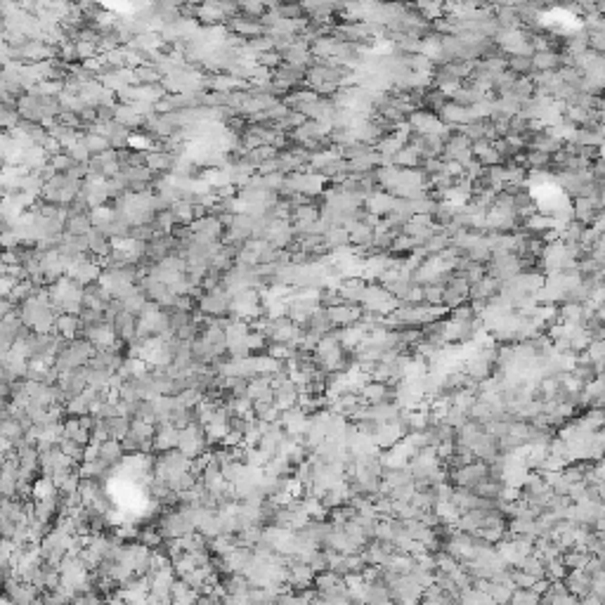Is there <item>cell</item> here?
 <instances>
[{"mask_svg":"<svg viewBox=\"0 0 605 605\" xmlns=\"http://www.w3.org/2000/svg\"><path fill=\"white\" fill-rule=\"evenodd\" d=\"M232 294L225 289V286H218L215 291H208L199 298L196 308H199L201 315H206L208 320H222L225 315L232 312Z\"/></svg>","mask_w":605,"mask_h":605,"instance_id":"6da1fadb","label":"cell"},{"mask_svg":"<svg viewBox=\"0 0 605 605\" xmlns=\"http://www.w3.org/2000/svg\"><path fill=\"white\" fill-rule=\"evenodd\" d=\"M177 449L189 458H199L201 454H206L208 440H206V430H203V426L194 421L189 428L180 430V444H177Z\"/></svg>","mask_w":605,"mask_h":605,"instance_id":"7a4b0ae2","label":"cell"},{"mask_svg":"<svg viewBox=\"0 0 605 605\" xmlns=\"http://www.w3.org/2000/svg\"><path fill=\"white\" fill-rule=\"evenodd\" d=\"M256 558H258L256 549H251V546H239V549H234L227 558H222V570H225L227 575L246 577L248 572H251L253 563H256Z\"/></svg>","mask_w":605,"mask_h":605,"instance_id":"3957f363","label":"cell"},{"mask_svg":"<svg viewBox=\"0 0 605 605\" xmlns=\"http://www.w3.org/2000/svg\"><path fill=\"white\" fill-rule=\"evenodd\" d=\"M315 579H317V572L312 570L308 563L296 560V558H289V582H286V587L296 589V591L312 589V587H315Z\"/></svg>","mask_w":605,"mask_h":605,"instance_id":"277c9868","label":"cell"},{"mask_svg":"<svg viewBox=\"0 0 605 605\" xmlns=\"http://www.w3.org/2000/svg\"><path fill=\"white\" fill-rule=\"evenodd\" d=\"M38 594H41V589L29 582H22V579H8L5 582V596L15 605H34L41 598Z\"/></svg>","mask_w":605,"mask_h":605,"instance_id":"5b68a950","label":"cell"},{"mask_svg":"<svg viewBox=\"0 0 605 605\" xmlns=\"http://www.w3.org/2000/svg\"><path fill=\"white\" fill-rule=\"evenodd\" d=\"M362 315H365V308H362V305H336V308H329L331 322L339 329H348V327L360 324Z\"/></svg>","mask_w":605,"mask_h":605,"instance_id":"8992f818","label":"cell"},{"mask_svg":"<svg viewBox=\"0 0 605 605\" xmlns=\"http://www.w3.org/2000/svg\"><path fill=\"white\" fill-rule=\"evenodd\" d=\"M60 388L67 395V402L72 397H79L81 393H86L88 390V367H81L72 374H64V376L60 379Z\"/></svg>","mask_w":605,"mask_h":605,"instance_id":"52a82bcc","label":"cell"},{"mask_svg":"<svg viewBox=\"0 0 605 605\" xmlns=\"http://www.w3.org/2000/svg\"><path fill=\"white\" fill-rule=\"evenodd\" d=\"M534 74H549V72H563L565 69V55L563 53H534L532 55Z\"/></svg>","mask_w":605,"mask_h":605,"instance_id":"ba28073f","label":"cell"},{"mask_svg":"<svg viewBox=\"0 0 605 605\" xmlns=\"http://www.w3.org/2000/svg\"><path fill=\"white\" fill-rule=\"evenodd\" d=\"M177 444H180V430L175 428V426L170 423H161L156 426V437H154V449L156 451H173L177 449Z\"/></svg>","mask_w":605,"mask_h":605,"instance_id":"9c48e42d","label":"cell"},{"mask_svg":"<svg viewBox=\"0 0 605 605\" xmlns=\"http://www.w3.org/2000/svg\"><path fill=\"white\" fill-rule=\"evenodd\" d=\"M125 456H128V454H125V449H123V442H118V440H107V442L100 444V458H102V461H104L109 468H114V470H116L121 463H123Z\"/></svg>","mask_w":605,"mask_h":605,"instance_id":"30bf717a","label":"cell"},{"mask_svg":"<svg viewBox=\"0 0 605 605\" xmlns=\"http://www.w3.org/2000/svg\"><path fill=\"white\" fill-rule=\"evenodd\" d=\"M93 229H95V225H93L90 213H69L67 234H72V237H88Z\"/></svg>","mask_w":605,"mask_h":605,"instance_id":"8fae6325","label":"cell"},{"mask_svg":"<svg viewBox=\"0 0 605 605\" xmlns=\"http://www.w3.org/2000/svg\"><path fill=\"white\" fill-rule=\"evenodd\" d=\"M64 437L81 442V444H86V447L93 442V433L88 430V428H83L81 419H76V416H67V419H64Z\"/></svg>","mask_w":605,"mask_h":605,"instance_id":"7c38bea8","label":"cell"},{"mask_svg":"<svg viewBox=\"0 0 605 605\" xmlns=\"http://www.w3.org/2000/svg\"><path fill=\"white\" fill-rule=\"evenodd\" d=\"M149 365L144 360H140V358H125L123 360V365H121V369H118V376L121 379H140V376H144V374L149 372Z\"/></svg>","mask_w":605,"mask_h":605,"instance_id":"4fadbf2b","label":"cell"},{"mask_svg":"<svg viewBox=\"0 0 605 605\" xmlns=\"http://www.w3.org/2000/svg\"><path fill=\"white\" fill-rule=\"evenodd\" d=\"M116 121H118L121 125H125L128 130H132V128H144V123H147V121L140 116V114L132 109L130 104H118V107H116Z\"/></svg>","mask_w":605,"mask_h":605,"instance_id":"5bb4252c","label":"cell"},{"mask_svg":"<svg viewBox=\"0 0 605 605\" xmlns=\"http://www.w3.org/2000/svg\"><path fill=\"white\" fill-rule=\"evenodd\" d=\"M324 241H327L329 251H339V248L350 246V232L348 227H331L327 234H324Z\"/></svg>","mask_w":605,"mask_h":605,"instance_id":"9a60e30c","label":"cell"},{"mask_svg":"<svg viewBox=\"0 0 605 605\" xmlns=\"http://www.w3.org/2000/svg\"><path fill=\"white\" fill-rule=\"evenodd\" d=\"M137 541L142 546H147V549H151V551H158L165 544V539H163V534L158 532V527H140Z\"/></svg>","mask_w":605,"mask_h":605,"instance_id":"2e32d148","label":"cell"},{"mask_svg":"<svg viewBox=\"0 0 605 605\" xmlns=\"http://www.w3.org/2000/svg\"><path fill=\"white\" fill-rule=\"evenodd\" d=\"M83 142H86V147H88V151H90L93 156H100V154H104V151L111 149L109 140L97 135V132H90V130L83 132Z\"/></svg>","mask_w":605,"mask_h":605,"instance_id":"e0dca14e","label":"cell"},{"mask_svg":"<svg viewBox=\"0 0 605 605\" xmlns=\"http://www.w3.org/2000/svg\"><path fill=\"white\" fill-rule=\"evenodd\" d=\"M170 211H173L177 225H192V222H194V201L182 199V201L173 203V206H170Z\"/></svg>","mask_w":605,"mask_h":605,"instance_id":"ac0fdd59","label":"cell"},{"mask_svg":"<svg viewBox=\"0 0 605 605\" xmlns=\"http://www.w3.org/2000/svg\"><path fill=\"white\" fill-rule=\"evenodd\" d=\"M130 428H132V419H128V416H116V419H111V421H109L111 440L123 442L125 437H128Z\"/></svg>","mask_w":605,"mask_h":605,"instance_id":"d6986e66","label":"cell"},{"mask_svg":"<svg viewBox=\"0 0 605 605\" xmlns=\"http://www.w3.org/2000/svg\"><path fill=\"white\" fill-rule=\"evenodd\" d=\"M60 449L64 451V454L72 458L74 463H83V458H86V444H81L76 440H69V437H62Z\"/></svg>","mask_w":605,"mask_h":605,"instance_id":"ffe728a7","label":"cell"},{"mask_svg":"<svg viewBox=\"0 0 605 605\" xmlns=\"http://www.w3.org/2000/svg\"><path fill=\"white\" fill-rule=\"evenodd\" d=\"M508 605H541V594L537 589H515Z\"/></svg>","mask_w":605,"mask_h":605,"instance_id":"44dd1931","label":"cell"},{"mask_svg":"<svg viewBox=\"0 0 605 605\" xmlns=\"http://www.w3.org/2000/svg\"><path fill=\"white\" fill-rule=\"evenodd\" d=\"M508 72H513L515 76H534L532 57H508Z\"/></svg>","mask_w":605,"mask_h":605,"instance_id":"7402d4cb","label":"cell"},{"mask_svg":"<svg viewBox=\"0 0 605 605\" xmlns=\"http://www.w3.org/2000/svg\"><path fill=\"white\" fill-rule=\"evenodd\" d=\"M442 298H444V286L442 284H426L423 286V305L440 308Z\"/></svg>","mask_w":605,"mask_h":605,"instance_id":"603a6c76","label":"cell"},{"mask_svg":"<svg viewBox=\"0 0 605 605\" xmlns=\"http://www.w3.org/2000/svg\"><path fill=\"white\" fill-rule=\"evenodd\" d=\"M50 165H53V168L57 170V173L67 175L69 170H72L74 165H76V161L72 158V154H67V151H62V154H57V156H50Z\"/></svg>","mask_w":605,"mask_h":605,"instance_id":"cb8c5ba5","label":"cell"},{"mask_svg":"<svg viewBox=\"0 0 605 605\" xmlns=\"http://www.w3.org/2000/svg\"><path fill=\"white\" fill-rule=\"evenodd\" d=\"M258 64H260V67H265V69H270V72H277V69L284 64V57H282V53H277V50H272V53H263V55H258Z\"/></svg>","mask_w":605,"mask_h":605,"instance_id":"d4e9b609","label":"cell"},{"mask_svg":"<svg viewBox=\"0 0 605 605\" xmlns=\"http://www.w3.org/2000/svg\"><path fill=\"white\" fill-rule=\"evenodd\" d=\"M76 55H79L81 62H88V60H95V57H100V48L95 46V43H83V41H79V43H76Z\"/></svg>","mask_w":605,"mask_h":605,"instance_id":"484cf974","label":"cell"},{"mask_svg":"<svg viewBox=\"0 0 605 605\" xmlns=\"http://www.w3.org/2000/svg\"><path fill=\"white\" fill-rule=\"evenodd\" d=\"M67 154H72V158H74L76 163H90V158H93V154L88 151V147H86V142H83V140H81L79 144H74V147L69 149Z\"/></svg>","mask_w":605,"mask_h":605,"instance_id":"4316f807","label":"cell"}]
</instances>
